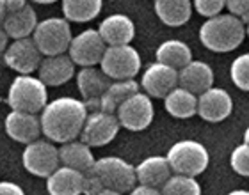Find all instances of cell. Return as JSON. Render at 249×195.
Instances as JSON below:
<instances>
[{"label": "cell", "instance_id": "cell-1", "mask_svg": "<svg viewBox=\"0 0 249 195\" xmlns=\"http://www.w3.org/2000/svg\"><path fill=\"white\" fill-rule=\"evenodd\" d=\"M88 112L86 103L77 98L61 96L52 99L41 110V133L57 144L75 140L80 135Z\"/></svg>", "mask_w": 249, "mask_h": 195}, {"label": "cell", "instance_id": "cell-2", "mask_svg": "<svg viewBox=\"0 0 249 195\" xmlns=\"http://www.w3.org/2000/svg\"><path fill=\"white\" fill-rule=\"evenodd\" d=\"M246 39V25L233 15H217L207 18L199 27V41L207 50L228 53L242 45Z\"/></svg>", "mask_w": 249, "mask_h": 195}, {"label": "cell", "instance_id": "cell-3", "mask_svg": "<svg viewBox=\"0 0 249 195\" xmlns=\"http://www.w3.org/2000/svg\"><path fill=\"white\" fill-rule=\"evenodd\" d=\"M48 103L47 85L37 77L18 75L7 91V105L11 110L27 114H39Z\"/></svg>", "mask_w": 249, "mask_h": 195}, {"label": "cell", "instance_id": "cell-4", "mask_svg": "<svg viewBox=\"0 0 249 195\" xmlns=\"http://www.w3.org/2000/svg\"><path fill=\"white\" fill-rule=\"evenodd\" d=\"M166 160L173 174H183L197 178L207 170L210 163V154L201 142L196 140H178L169 147Z\"/></svg>", "mask_w": 249, "mask_h": 195}, {"label": "cell", "instance_id": "cell-5", "mask_svg": "<svg viewBox=\"0 0 249 195\" xmlns=\"http://www.w3.org/2000/svg\"><path fill=\"white\" fill-rule=\"evenodd\" d=\"M91 174L100 181L104 188L126 194L135 186V167L120 156H104L94 162Z\"/></svg>", "mask_w": 249, "mask_h": 195}, {"label": "cell", "instance_id": "cell-6", "mask_svg": "<svg viewBox=\"0 0 249 195\" xmlns=\"http://www.w3.org/2000/svg\"><path fill=\"white\" fill-rule=\"evenodd\" d=\"M71 27L66 18H47L37 21L32 32V41L36 43L41 55H61L66 53L71 43Z\"/></svg>", "mask_w": 249, "mask_h": 195}, {"label": "cell", "instance_id": "cell-7", "mask_svg": "<svg viewBox=\"0 0 249 195\" xmlns=\"http://www.w3.org/2000/svg\"><path fill=\"white\" fill-rule=\"evenodd\" d=\"M100 69L110 80H130L141 71V55L132 45L107 47L100 61Z\"/></svg>", "mask_w": 249, "mask_h": 195}, {"label": "cell", "instance_id": "cell-8", "mask_svg": "<svg viewBox=\"0 0 249 195\" xmlns=\"http://www.w3.org/2000/svg\"><path fill=\"white\" fill-rule=\"evenodd\" d=\"M116 117L120 121L121 128H126L128 131H142L155 117L153 101L146 93L137 91L118 107Z\"/></svg>", "mask_w": 249, "mask_h": 195}, {"label": "cell", "instance_id": "cell-9", "mask_svg": "<svg viewBox=\"0 0 249 195\" xmlns=\"http://www.w3.org/2000/svg\"><path fill=\"white\" fill-rule=\"evenodd\" d=\"M121 124L116 117V114H107L102 110L88 112V117L84 121L80 130V140L89 147H102L118 137Z\"/></svg>", "mask_w": 249, "mask_h": 195}, {"label": "cell", "instance_id": "cell-10", "mask_svg": "<svg viewBox=\"0 0 249 195\" xmlns=\"http://www.w3.org/2000/svg\"><path fill=\"white\" fill-rule=\"evenodd\" d=\"M21 163L27 172L37 178H48L53 170L57 169L59 149L55 147L52 140H34L31 144H25V149L21 153Z\"/></svg>", "mask_w": 249, "mask_h": 195}, {"label": "cell", "instance_id": "cell-11", "mask_svg": "<svg viewBox=\"0 0 249 195\" xmlns=\"http://www.w3.org/2000/svg\"><path fill=\"white\" fill-rule=\"evenodd\" d=\"M105 48H107V45L98 34V31L96 29H88V31H82L80 34L71 37V43H70V48H68V51H70L68 55L77 66L89 67L100 64Z\"/></svg>", "mask_w": 249, "mask_h": 195}, {"label": "cell", "instance_id": "cell-12", "mask_svg": "<svg viewBox=\"0 0 249 195\" xmlns=\"http://www.w3.org/2000/svg\"><path fill=\"white\" fill-rule=\"evenodd\" d=\"M4 61L18 75H32L41 64V51L37 50L32 37L13 39L4 51Z\"/></svg>", "mask_w": 249, "mask_h": 195}, {"label": "cell", "instance_id": "cell-13", "mask_svg": "<svg viewBox=\"0 0 249 195\" xmlns=\"http://www.w3.org/2000/svg\"><path fill=\"white\" fill-rule=\"evenodd\" d=\"M233 112V99L228 91L221 87H210L197 96L196 114L207 123H221Z\"/></svg>", "mask_w": 249, "mask_h": 195}, {"label": "cell", "instance_id": "cell-14", "mask_svg": "<svg viewBox=\"0 0 249 195\" xmlns=\"http://www.w3.org/2000/svg\"><path fill=\"white\" fill-rule=\"evenodd\" d=\"M141 87L150 98H166L169 91L178 85V69L162 62H153L141 77Z\"/></svg>", "mask_w": 249, "mask_h": 195}, {"label": "cell", "instance_id": "cell-15", "mask_svg": "<svg viewBox=\"0 0 249 195\" xmlns=\"http://www.w3.org/2000/svg\"><path fill=\"white\" fill-rule=\"evenodd\" d=\"M4 126L5 133L20 144H31V142L39 139V135H41V121L37 117V114L11 110L5 117Z\"/></svg>", "mask_w": 249, "mask_h": 195}, {"label": "cell", "instance_id": "cell-16", "mask_svg": "<svg viewBox=\"0 0 249 195\" xmlns=\"http://www.w3.org/2000/svg\"><path fill=\"white\" fill-rule=\"evenodd\" d=\"M75 75V62L70 59L68 53L61 55H50L41 59V64L37 67V78L47 87H59L70 82Z\"/></svg>", "mask_w": 249, "mask_h": 195}, {"label": "cell", "instance_id": "cell-17", "mask_svg": "<svg viewBox=\"0 0 249 195\" xmlns=\"http://www.w3.org/2000/svg\"><path fill=\"white\" fill-rule=\"evenodd\" d=\"M98 34L105 41L107 47L118 45H130L135 37V25L132 18L126 15H110L102 20L98 25Z\"/></svg>", "mask_w": 249, "mask_h": 195}, {"label": "cell", "instance_id": "cell-18", "mask_svg": "<svg viewBox=\"0 0 249 195\" xmlns=\"http://www.w3.org/2000/svg\"><path fill=\"white\" fill-rule=\"evenodd\" d=\"M178 85L199 96L213 85V69L207 62L192 59L187 66L178 69Z\"/></svg>", "mask_w": 249, "mask_h": 195}, {"label": "cell", "instance_id": "cell-19", "mask_svg": "<svg viewBox=\"0 0 249 195\" xmlns=\"http://www.w3.org/2000/svg\"><path fill=\"white\" fill-rule=\"evenodd\" d=\"M141 85L135 82L134 78H130V80H112L110 85L107 87V91L96 101L86 103V107H93V110H102V112L107 114H116V110H118L121 103L126 98L137 93Z\"/></svg>", "mask_w": 249, "mask_h": 195}, {"label": "cell", "instance_id": "cell-20", "mask_svg": "<svg viewBox=\"0 0 249 195\" xmlns=\"http://www.w3.org/2000/svg\"><path fill=\"white\" fill-rule=\"evenodd\" d=\"M86 174L66 165L57 167L47 178V190L50 195H84Z\"/></svg>", "mask_w": 249, "mask_h": 195}, {"label": "cell", "instance_id": "cell-21", "mask_svg": "<svg viewBox=\"0 0 249 195\" xmlns=\"http://www.w3.org/2000/svg\"><path fill=\"white\" fill-rule=\"evenodd\" d=\"M173 170L167 163L166 156H148L135 167V179L139 185L160 188L169 178Z\"/></svg>", "mask_w": 249, "mask_h": 195}, {"label": "cell", "instance_id": "cell-22", "mask_svg": "<svg viewBox=\"0 0 249 195\" xmlns=\"http://www.w3.org/2000/svg\"><path fill=\"white\" fill-rule=\"evenodd\" d=\"M59 160L62 165H66L70 169H75L82 174H88L93 169L94 158L93 151L88 144H84L82 140H70L64 142L59 147Z\"/></svg>", "mask_w": 249, "mask_h": 195}, {"label": "cell", "instance_id": "cell-23", "mask_svg": "<svg viewBox=\"0 0 249 195\" xmlns=\"http://www.w3.org/2000/svg\"><path fill=\"white\" fill-rule=\"evenodd\" d=\"M37 25V15L31 5L27 4L21 9L5 13L2 20V29L11 39H21V37H31L34 29Z\"/></svg>", "mask_w": 249, "mask_h": 195}, {"label": "cell", "instance_id": "cell-24", "mask_svg": "<svg viewBox=\"0 0 249 195\" xmlns=\"http://www.w3.org/2000/svg\"><path fill=\"white\" fill-rule=\"evenodd\" d=\"M110 80L102 69H96L94 66L82 67L77 73V87L80 96L84 98V103L96 101L110 85Z\"/></svg>", "mask_w": 249, "mask_h": 195}, {"label": "cell", "instance_id": "cell-25", "mask_svg": "<svg viewBox=\"0 0 249 195\" xmlns=\"http://www.w3.org/2000/svg\"><path fill=\"white\" fill-rule=\"evenodd\" d=\"M157 18L167 27H182L192 16V0H155Z\"/></svg>", "mask_w": 249, "mask_h": 195}, {"label": "cell", "instance_id": "cell-26", "mask_svg": "<svg viewBox=\"0 0 249 195\" xmlns=\"http://www.w3.org/2000/svg\"><path fill=\"white\" fill-rule=\"evenodd\" d=\"M164 108L167 110L169 115L177 119H191L192 115H196L197 110V96L192 94L187 89L177 87L169 91L164 98Z\"/></svg>", "mask_w": 249, "mask_h": 195}, {"label": "cell", "instance_id": "cell-27", "mask_svg": "<svg viewBox=\"0 0 249 195\" xmlns=\"http://www.w3.org/2000/svg\"><path fill=\"white\" fill-rule=\"evenodd\" d=\"M157 62H162L166 66H171L175 69H182L192 61V50L187 43L180 39H167L160 43L155 51Z\"/></svg>", "mask_w": 249, "mask_h": 195}, {"label": "cell", "instance_id": "cell-28", "mask_svg": "<svg viewBox=\"0 0 249 195\" xmlns=\"http://www.w3.org/2000/svg\"><path fill=\"white\" fill-rule=\"evenodd\" d=\"M62 15L68 21L86 23L102 13L104 0H61Z\"/></svg>", "mask_w": 249, "mask_h": 195}, {"label": "cell", "instance_id": "cell-29", "mask_svg": "<svg viewBox=\"0 0 249 195\" xmlns=\"http://www.w3.org/2000/svg\"><path fill=\"white\" fill-rule=\"evenodd\" d=\"M162 195H201V185L196 178L183 174H171V178L160 186Z\"/></svg>", "mask_w": 249, "mask_h": 195}, {"label": "cell", "instance_id": "cell-30", "mask_svg": "<svg viewBox=\"0 0 249 195\" xmlns=\"http://www.w3.org/2000/svg\"><path fill=\"white\" fill-rule=\"evenodd\" d=\"M230 77H231L235 87L249 93V51L235 57V61L231 62V67H230Z\"/></svg>", "mask_w": 249, "mask_h": 195}, {"label": "cell", "instance_id": "cell-31", "mask_svg": "<svg viewBox=\"0 0 249 195\" xmlns=\"http://www.w3.org/2000/svg\"><path fill=\"white\" fill-rule=\"evenodd\" d=\"M230 165H231V170H233L235 174L249 178V146L248 144L242 142V144L237 146V147L231 151Z\"/></svg>", "mask_w": 249, "mask_h": 195}, {"label": "cell", "instance_id": "cell-32", "mask_svg": "<svg viewBox=\"0 0 249 195\" xmlns=\"http://www.w3.org/2000/svg\"><path fill=\"white\" fill-rule=\"evenodd\" d=\"M192 9L203 18H212L223 13L224 0H192Z\"/></svg>", "mask_w": 249, "mask_h": 195}, {"label": "cell", "instance_id": "cell-33", "mask_svg": "<svg viewBox=\"0 0 249 195\" xmlns=\"http://www.w3.org/2000/svg\"><path fill=\"white\" fill-rule=\"evenodd\" d=\"M224 7L228 9L230 15L240 18L249 9V0H224Z\"/></svg>", "mask_w": 249, "mask_h": 195}, {"label": "cell", "instance_id": "cell-34", "mask_svg": "<svg viewBox=\"0 0 249 195\" xmlns=\"http://www.w3.org/2000/svg\"><path fill=\"white\" fill-rule=\"evenodd\" d=\"M0 195H25L23 188L11 181H0Z\"/></svg>", "mask_w": 249, "mask_h": 195}, {"label": "cell", "instance_id": "cell-35", "mask_svg": "<svg viewBox=\"0 0 249 195\" xmlns=\"http://www.w3.org/2000/svg\"><path fill=\"white\" fill-rule=\"evenodd\" d=\"M128 195H162L160 188H153V186L137 185L128 192Z\"/></svg>", "mask_w": 249, "mask_h": 195}, {"label": "cell", "instance_id": "cell-36", "mask_svg": "<svg viewBox=\"0 0 249 195\" xmlns=\"http://www.w3.org/2000/svg\"><path fill=\"white\" fill-rule=\"evenodd\" d=\"M23 5H27V0H5V11L7 13L21 9Z\"/></svg>", "mask_w": 249, "mask_h": 195}, {"label": "cell", "instance_id": "cell-37", "mask_svg": "<svg viewBox=\"0 0 249 195\" xmlns=\"http://www.w3.org/2000/svg\"><path fill=\"white\" fill-rule=\"evenodd\" d=\"M7 45H9V36L5 34V31L2 29V25H0V53H4Z\"/></svg>", "mask_w": 249, "mask_h": 195}, {"label": "cell", "instance_id": "cell-38", "mask_svg": "<svg viewBox=\"0 0 249 195\" xmlns=\"http://www.w3.org/2000/svg\"><path fill=\"white\" fill-rule=\"evenodd\" d=\"M86 195H123V194H120V192H116V190H110V188H100V190L91 192V194H86Z\"/></svg>", "mask_w": 249, "mask_h": 195}, {"label": "cell", "instance_id": "cell-39", "mask_svg": "<svg viewBox=\"0 0 249 195\" xmlns=\"http://www.w3.org/2000/svg\"><path fill=\"white\" fill-rule=\"evenodd\" d=\"M5 0H0V23H2V20H4V16H5Z\"/></svg>", "mask_w": 249, "mask_h": 195}, {"label": "cell", "instance_id": "cell-40", "mask_svg": "<svg viewBox=\"0 0 249 195\" xmlns=\"http://www.w3.org/2000/svg\"><path fill=\"white\" fill-rule=\"evenodd\" d=\"M226 195H249V190H233Z\"/></svg>", "mask_w": 249, "mask_h": 195}, {"label": "cell", "instance_id": "cell-41", "mask_svg": "<svg viewBox=\"0 0 249 195\" xmlns=\"http://www.w3.org/2000/svg\"><path fill=\"white\" fill-rule=\"evenodd\" d=\"M240 20H242V23H244V25H248V23H249V9L246 11L244 15L240 16Z\"/></svg>", "mask_w": 249, "mask_h": 195}, {"label": "cell", "instance_id": "cell-42", "mask_svg": "<svg viewBox=\"0 0 249 195\" xmlns=\"http://www.w3.org/2000/svg\"><path fill=\"white\" fill-rule=\"evenodd\" d=\"M32 2H36V4H53V2H57V0H32Z\"/></svg>", "mask_w": 249, "mask_h": 195}, {"label": "cell", "instance_id": "cell-43", "mask_svg": "<svg viewBox=\"0 0 249 195\" xmlns=\"http://www.w3.org/2000/svg\"><path fill=\"white\" fill-rule=\"evenodd\" d=\"M244 144L249 146V126L246 128V131H244Z\"/></svg>", "mask_w": 249, "mask_h": 195}, {"label": "cell", "instance_id": "cell-44", "mask_svg": "<svg viewBox=\"0 0 249 195\" xmlns=\"http://www.w3.org/2000/svg\"><path fill=\"white\" fill-rule=\"evenodd\" d=\"M246 36L249 37V23H248V25H246Z\"/></svg>", "mask_w": 249, "mask_h": 195}]
</instances>
